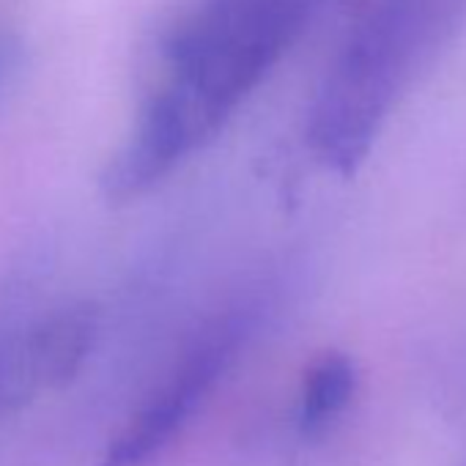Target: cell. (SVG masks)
Returning <instances> with one entry per match:
<instances>
[{"mask_svg":"<svg viewBox=\"0 0 466 466\" xmlns=\"http://www.w3.org/2000/svg\"><path fill=\"white\" fill-rule=\"evenodd\" d=\"M324 0H195L162 42L159 77L102 176L110 200L162 181L275 69Z\"/></svg>","mask_w":466,"mask_h":466,"instance_id":"1","label":"cell"},{"mask_svg":"<svg viewBox=\"0 0 466 466\" xmlns=\"http://www.w3.org/2000/svg\"><path fill=\"white\" fill-rule=\"evenodd\" d=\"M466 0H368L346 31L308 118L313 154L351 176L406 86L447 39Z\"/></svg>","mask_w":466,"mask_h":466,"instance_id":"2","label":"cell"},{"mask_svg":"<svg viewBox=\"0 0 466 466\" xmlns=\"http://www.w3.org/2000/svg\"><path fill=\"white\" fill-rule=\"evenodd\" d=\"M242 338L245 327L239 319H219L203 329L167 381L140 406L124 433L113 441L102 466H140L157 455L228 370Z\"/></svg>","mask_w":466,"mask_h":466,"instance_id":"3","label":"cell"},{"mask_svg":"<svg viewBox=\"0 0 466 466\" xmlns=\"http://www.w3.org/2000/svg\"><path fill=\"white\" fill-rule=\"evenodd\" d=\"M96 332L99 310L91 302H75L53 310L17 340L36 392L66 387L86 365Z\"/></svg>","mask_w":466,"mask_h":466,"instance_id":"4","label":"cell"},{"mask_svg":"<svg viewBox=\"0 0 466 466\" xmlns=\"http://www.w3.org/2000/svg\"><path fill=\"white\" fill-rule=\"evenodd\" d=\"M357 365L349 354L327 351L313 360L302 379L299 395V428L305 436L324 433L354 400Z\"/></svg>","mask_w":466,"mask_h":466,"instance_id":"5","label":"cell"}]
</instances>
